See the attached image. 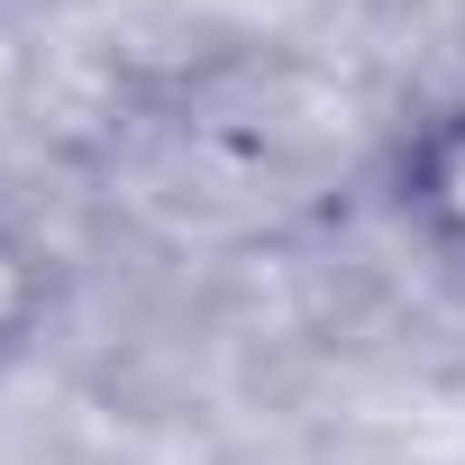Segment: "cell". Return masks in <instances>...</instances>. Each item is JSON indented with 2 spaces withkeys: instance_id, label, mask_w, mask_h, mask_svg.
I'll return each instance as SVG.
<instances>
[{
  "instance_id": "6da1fadb",
  "label": "cell",
  "mask_w": 465,
  "mask_h": 465,
  "mask_svg": "<svg viewBox=\"0 0 465 465\" xmlns=\"http://www.w3.org/2000/svg\"><path fill=\"white\" fill-rule=\"evenodd\" d=\"M383 201H392V219L411 228L420 247H438V256L465 265V92L429 101L401 128V146L383 164Z\"/></svg>"
},
{
  "instance_id": "7a4b0ae2",
  "label": "cell",
  "mask_w": 465,
  "mask_h": 465,
  "mask_svg": "<svg viewBox=\"0 0 465 465\" xmlns=\"http://www.w3.org/2000/svg\"><path fill=\"white\" fill-rule=\"evenodd\" d=\"M46 311H55V256L37 247V228L0 201V365L46 338Z\"/></svg>"
}]
</instances>
